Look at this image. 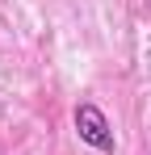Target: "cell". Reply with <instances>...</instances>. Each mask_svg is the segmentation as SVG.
<instances>
[{"label": "cell", "instance_id": "1", "mask_svg": "<svg viewBox=\"0 0 151 155\" xmlns=\"http://www.w3.org/2000/svg\"><path fill=\"white\" fill-rule=\"evenodd\" d=\"M76 130H80V138L88 147L113 151V130H109V122H105V113H101L97 105H80L76 109Z\"/></svg>", "mask_w": 151, "mask_h": 155}]
</instances>
